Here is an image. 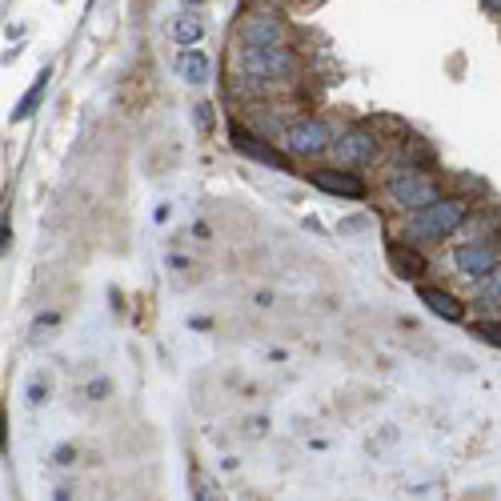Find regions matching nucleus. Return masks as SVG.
Here are the masks:
<instances>
[{
    "label": "nucleus",
    "instance_id": "1",
    "mask_svg": "<svg viewBox=\"0 0 501 501\" xmlns=\"http://www.w3.org/2000/svg\"><path fill=\"white\" fill-rule=\"evenodd\" d=\"M233 76L257 84H281L297 76V53L289 45H233Z\"/></svg>",
    "mask_w": 501,
    "mask_h": 501
},
{
    "label": "nucleus",
    "instance_id": "2",
    "mask_svg": "<svg viewBox=\"0 0 501 501\" xmlns=\"http://www.w3.org/2000/svg\"><path fill=\"white\" fill-rule=\"evenodd\" d=\"M470 209L473 205L465 201V197H437L434 205L409 213V221H405V241H413V245H442V241H449L465 221H470Z\"/></svg>",
    "mask_w": 501,
    "mask_h": 501
},
{
    "label": "nucleus",
    "instance_id": "3",
    "mask_svg": "<svg viewBox=\"0 0 501 501\" xmlns=\"http://www.w3.org/2000/svg\"><path fill=\"white\" fill-rule=\"evenodd\" d=\"M437 197H442L437 177H429V172H421V169L405 165L385 180V201H390L397 213H418V209H426V205H434Z\"/></svg>",
    "mask_w": 501,
    "mask_h": 501
},
{
    "label": "nucleus",
    "instance_id": "4",
    "mask_svg": "<svg viewBox=\"0 0 501 501\" xmlns=\"http://www.w3.org/2000/svg\"><path fill=\"white\" fill-rule=\"evenodd\" d=\"M333 125L325 117H301L293 125L281 128V149L289 157H301V161H313V157H325L333 149Z\"/></svg>",
    "mask_w": 501,
    "mask_h": 501
},
{
    "label": "nucleus",
    "instance_id": "5",
    "mask_svg": "<svg viewBox=\"0 0 501 501\" xmlns=\"http://www.w3.org/2000/svg\"><path fill=\"white\" fill-rule=\"evenodd\" d=\"M333 161L345 169H365L382 157V136L369 125H349L341 128V136H333Z\"/></svg>",
    "mask_w": 501,
    "mask_h": 501
},
{
    "label": "nucleus",
    "instance_id": "6",
    "mask_svg": "<svg viewBox=\"0 0 501 501\" xmlns=\"http://www.w3.org/2000/svg\"><path fill=\"white\" fill-rule=\"evenodd\" d=\"M229 141H233V149H237L241 157L257 161V165L277 169V172H293V157H289V153L277 149V145H269L261 133H253V128L241 125V120H233V125H229Z\"/></svg>",
    "mask_w": 501,
    "mask_h": 501
},
{
    "label": "nucleus",
    "instance_id": "7",
    "mask_svg": "<svg viewBox=\"0 0 501 501\" xmlns=\"http://www.w3.org/2000/svg\"><path fill=\"white\" fill-rule=\"evenodd\" d=\"M453 269L465 281L486 277V273L501 269V245L497 241H465V245L453 249Z\"/></svg>",
    "mask_w": 501,
    "mask_h": 501
},
{
    "label": "nucleus",
    "instance_id": "8",
    "mask_svg": "<svg viewBox=\"0 0 501 501\" xmlns=\"http://www.w3.org/2000/svg\"><path fill=\"white\" fill-rule=\"evenodd\" d=\"M309 185L321 189V193H330V197H341V201H365V197H369V185L353 169H345V165L313 169V172H309Z\"/></svg>",
    "mask_w": 501,
    "mask_h": 501
},
{
    "label": "nucleus",
    "instance_id": "9",
    "mask_svg": "<svg viewBox=\"0 0 501 501\" xmlns=\"http://www.w3.org/2000/svg\"><path fill=\"white\" fill-rule=\"evenodd\" d=\"M237 45H285V24L277 13H253L237 24Z\"/></svg>",
    "mask_w": 501,
    "mask_h": 501
},
{
    "label": "nucleus",
    "instance_id": "10",
    "mask_svg": "<svg viewBox=\"0 0 501 501\" xmlns=\"http://www.w3.org/2000/svg\"><path fill=\"white\" fill-rule=\"evenodd\" d=\"M385 261H390V269L401 281H421L429 269V257L421 253L413 241H390V245H385Z\"/></svg>",
    "mask_w": 501,
    "mask_h": 501
},
{
    "label": "nucleus",
    "instance_id": "11",
    "mask_svg": "<svg viewBox=\"0 0 501 501\" xmlns=\"http://www.w3.org/2000/svg\"><path fill=\"white\" fill-rule=\"evenodd\" d=\"M418 301L429 309L434 317H442L449 325H461L465 321V301H457L449 289H437V285H421L418 289Z\"/></svg>",
    "mask_w": 501,
    "mask_h": 501
},
{
    "label": "nucleus",
    "instance_id": "12",
    "mask_svg": "<svg viewBox=\"0 0 501 501\" xmlns=\"http://www.w3.org/2000/svg\"><path fill=\"white\" fill-rule=\"evenodd\" d=\"M48 84H53V65H45V68H40V73H37V81H32L29 89L21 92V101H16V109L8 112V120H13V125H21V120H29L32 112L40 109V101H45Z\"/></svg>",
    "mask_w": 501,
    "mask_h": 501
},
{
    "label": "nucleus",
    "instance_id": "13",
    "mask_svg": "<svg viewBox=\"0 0 501 501\" xmlns=\"http://www.w3.org/2000/svg\"><path fill=\"white\" fill-rule=\"evenodd\" d=\"M177 73L185 76L189 84H209V76H213V60L201 53V48H180L177 53Z\"/></svg>",
    "mask_w": 501,
    "mask_h": 501
},
{
    "label": "nucleus",
    "instance_id": "14",
    "mask_svg": "<svg viewBox=\"0 0 501 501\" xmlns=\"http://www.w3.org/2000/svg\"><path fill=\"white\" fill-rule=\"evenodd\" d=\"M473 305L501 309V269H494V273H486V277L473 281Z\"/></svg>",
    "mask_w": 501,
    "mask_h": 501
},
{
    "label": "nucleus",
    "instance_id": "15",
    "mask_svg": "<svg viewBox=\"0 0 501 501\" xmlns=\"http://www.w3.org/2000/svg\"><path fill=\"white\" fill-rule=\"evenodd\" d=\"M205 37V24H201V16L197 13H180L177 21H172V40H177V45H197V40Z\"/></svg>",
    "mask_w": 501,
    "mask_h": 501
},
{
    "label": "nucleus",
    "instance_id": "16",
    "mask_svg": "<svg viewBox=\"0 0 501 501\" xmlns=\"http://www.w3.org/2000/svg\"><path fill=\"white\" fill-rule=\"evenodd\" d=\"M57 325H60V313H57V309H45V313H37V321L29 325V345H40L48 333L57 330Z\"/></svg>",
    "mask_w": 501,
    "mask_h": 501
},
{
    "label": "nucleus",
    "instance_id": "17",
    "mask_svg": "<svg viewBox=\"0 0 501 501\" xmlns=\"http://www.w3.org/2000/svg\"><path fill=\"white\" fill-rule=\"evenodd\" d=\"M473 337H481L486 345L501 349V321L497 317H486V321H473Z\"/></svg>",
    "mask_w": 501,
    "mask_h": 501
},
{
    "label": "nucleus",
    "instance_id": "18",
    "mask_svg": "<svg viewBox=\"0 0 501 501\" xmlns=\"http://www.w3.org/2000/svg\"><path fill=\"white\" fill-rule=\"evenodd\" d=\"M193 120H197V128L209 136L213 128H217V109H213L209 101H201V105H193Z\"/></svg>",
    "mask_w": 501,
    "mask_h": 501
},
{
    "label": "nucleus",
    "instance_id": "19",
    "mask_svg": "<svg viewBox=\"0 0 501 501\" xmlns=\"http://www.w3.org/2000/svg\"><path fill=\"white\" fill-rule=\"evenodd\" d=\"M24 397H29V405H45V401H48V377H45V374L32 377L29 390H24Z\"/></svg>",
    "mask_w": 501,
    "mask_h": 501
},
{
    "label": "nucleus",
    "instance_id": "20",
    "mask_svg": "<svg viewBox=\"0 0 501 501\" xmlns=\"http://www.w3.org/2000/svg\"><path fill=\"white\" fill-rule=\"evenodd\" d=\"M109 393H112V382H109V377H97V382L84 385V397H89V401H105Z\"/></svg>",
    "mask_w": 501,
    "mask_h": 501
},
{
    "label": "nucleus",
    "instance_id": "21",
    "mask_svg": "<svg viewBox=\"0 0 501 501\" xmlns=\"http://www.w3.org/2000/svg\"><path fill=\"white\" fill-rule=\"evenodd\" d=\"M13 249V224H8V213L0 209V257Z\"/></svg>",
    "mask_w": 501,
    "mask_h": 501
},
{
    "label": "nucleus",
    "instance_id": "22",
    "mask_svg": "<svg viewBox=\"0 0 501 501\" xmlns=\"http://www.w3.org/2000/svg\"><path fill=\"white\" fill-rule=\"evenodd\" d=\"M76 461V449L73 445H57L53 449V465H73Z\"/></svg>",
    "mask_w": 501,
    "mask_h": 501
},
{
    "label": "nucleus",
    "instance_id": "23",
    "mask_svg": "<svg viewBox=\"0 0 501 501\" xmlns=\"http://www.w3.org/2000/svg\"><path fill=\"white\" fill-rule=\"evenodd\" d=\"M8 449V413L0 409V453H4Z\"/></svg>",
    "mask_w": 501,
    "mask_h": 501
},
{
    "label": "nucleus",
    "instance_id": "24",
    "mask_svg": "<svg viewBox=\"0 0 501 501\" xmlns=\"http://www.w3.org/2000/svg\"><path fill=\"white\" fill-rule=\"evenodd\" d=\"M193 233H197V241H209V224H205V221H197Z\"/></svg>",
    "mask_w": 501,
    "mask_h": 501
},
{
    "label": "nucleus",
    "instance_id": "25",
    "mask_svg": "<svg viewBox=\"0 0 501 501\" xmlns=\"http://www.w3.org/2000/svg\"><path fill=\"white\" fill-rule=\"evenodd\" d=\"M481 4H486L489 13H501V0H481Z\"/></svg>",
    "mask_w": 501,
    "mask_h": 501
},
{
    "label": "nucleus",
    "instance_id": "26",
    "mask_svg": "<svg viewBox=\"0 0 501 501\" xmlns=\"http://www.w3.org/2000/svg\"><path fill=\"white\" fill-rule=\"evenodd\" d=\"M185 4H205V0H185Z\"/></svg>",
    "mask_w": 501,
    "mask_h": 501
}]
</instances>
